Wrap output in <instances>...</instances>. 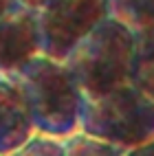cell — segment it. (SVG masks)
I'll use <instances>...</instances> for the list:
<instances>
[{"label": "cell", "mask_w": 154, "mask_h": 156, "mask_svg": "<svg viewBox=\"0 0 154 156\" xmlns=\"http://www.w3.org/2000/svg\"><path fill=\"white\" fill-rule=\"evenodd\" d=\"M137 33L123 22L106 18L64 59L86 99L134 84Z\"/></svg>", "instance_id": "1"}, {"label": "cell", "mask_w": 154, "mask_h": 156, "mask_svg": "<svg viewBox=\"0 0 154 156\" xmlns=\"http://www.w3.org/2000/svg\"><path fill=\"white\" fill-rule=\"evenodd\" d=\"M11 77L24 90L40 132L66 139L81 130L86 95L64 62L40 53Z\"/></svg>", "instance_id": "2"}, {"label": "cell", "mask_w": 154, "mask_h": 156, "mask_svg": "<svg viewBox=\"0 0 154 156\" xmlns=\"http://www.w3.org/2000/svg\"><path fill=\"white\" fill-rule=\"evenodd\" d=\"M81 130L130 154L154 139V99L137 84H126L106 95L86 99Z\"/></svg>", "instance_id": "3"}, {"label": "cell", "mask_w": 154, "mask_h": 156, "mask_svg": "<svg viewBox=\"0 0 154 156\" xmlns=\"http://www.w3.org/2000/svg\"><path fill=\"white\" fill-rule=\"evenodd\" d=\"M106 18H110L108 0H51L40 9L44 53L64 62Z\"/></svg>", "instance_id": "4"}, {"label": "cell", "mask_w": 154, "mask_h": 156, "mask_svg": "<svg viewBox=\"0 0 154 156\" xmlns=\"http://www.w3.org/2000/svg\"><path fill=\"white\" fill-rule=\"evenodd\" d=\"M40 53H44L40 9L20 2L0 18V77L16 75Z\"/></svg>", "instance_id": "5"}, {"label": "cell", "mask_w": 154, "mask_h": 156, "mask_svg": "<svg viewBox=\"0 0 154 156\" xmlns=\"http://www.w3.org/2000/svg\"><path fill=\"white\" fill-rule=\"evenodd\" d=\"M38 132L29 99L11 77H0V156L18 154Z\"/></svg>", "instance_id": "6"}, {"label": "cell", "mask_w": 154, "mask_h": 156, "mask_svg": "<svg viewBox=\"0 0 154 156\" xmlns=\"http://www.w3.org/2000/svg\"><path fill=\"white\" fill-rule=\"evenodd\" d=\"M108 9L134 33L154 29V0H108Z\"/></svg>", "instance_id": "7"}, {"label": "cell", "mask_w": 154, "mask_h": 156, "mask_svg": "<svg viewBox=\"0 0 154 156\" xmlns=\"http://www.w3.org/2000/svg\"><path fill=\"white\" fill-rule=\"evenodd\" d=\"M134 84L154 99V29L137 33Z\"/></svg>", "instance_id": "8"}, {"label": "cell", "mask_w": 154, "mask_h": 156, "mask_svg": "<svg viewBox=\"0 0 154 156\" xmlns=\"http://www.w3.org/2000/svg\"><path fill=\"white\" fill-rule=\"evenodd\" d=\"M64 143H66V156H121L126 154L123 147L99 139L95 134H88L84 130H77L75 134L66 136Z\"/></svg>", "instance_id": "9"}, {"label": "cell", "mask_w": 154, "mask_h": 156, "mask_svg": "<svg viewBox=\"0 0 154 156\" xmlns=\"http://www.w3.org/2000/svg\"><path fill=\"white\" fill-rule=\"evenodd\" d=\"M18 154L20 156H35V154L66 156V143H64V139H59V136H53V134H48V132H40L38 130Z\"/></svg>", "instance_id": "10"}, {"label": "cell", "mask_w": 154, "mask_h": 156, "mask_svg": "<svg viewBox=\"0 0 154 156\" xmlns=\"http://www.w3.org/2000/svg\"><path fill=\"white\" fill-rule=\"evenodd\" d=\"M130 154H134V156H148V154H154V139H152V141H148L145 145H141V147L132 150Z\"/></svg>", "instance_id": "11"}, {"label": "cell", "mask_w": 154, "mask_h": 156, "mask_svg": "<svg viewBox=\"0 0 154 156\" xmlns=\"http://www.w3.org/2000/svg\"><path fill=\"white\" fill-rule=\"evenodd\" d=\"M22 0H0V18H2L5 13H9L13 7H18Z\"/></svg>", "instance_id": "12"}, {"label": "cell", "mask_w": 154, "mask_h": 156, "mask_svg": "<svg viewBox=\"0 0 154 156\" xmlns=\"http://www.w3.org/2000/svg\"><path fill=\"white\" fill-rule=\"evenodd\" d=\"M24 5H29V7H33V9H42V7H46L51 0H22Z\"/></svg>", "instance_id": "13"}]
</instances>
